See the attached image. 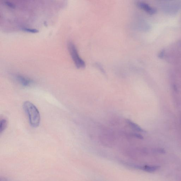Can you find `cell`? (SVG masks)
Instances as JSON below:
<instances>
[{
  "mask_svg": "<svg viewBox=\"0 0 181 181\" xmlns=\"http://www.w3.org/2000/svg\"><path fill=\"white\" fill-rule=\"evenodd\" d=\"M23 109L28 115L30 124L32 127L38 126L41 121V116L38 110L32 103L26 101L23 104Z\"/></svg>",
  "mask_w": 181,
  "mask_h": 181,
  "instance_id": "obj_1",
  "label": "cell"
},
{
  "mask_svg": "<svg viewBox=\"0 0 181 181\" xmlns=\"http://www.w3.org/2000/svg\"><path fill=\"white\" fill-rule=\"evenodd\" d=\"M68 48L70 56L75 66L77 68H83L85 67V63L80 57L76 46L72 41L68 43Z\"/></svg>",
  "mask_w": 181,
  "mask_h": 181,
  "instance_id": "obj_2",
  "label": "cell"
},
{
  "mask_svg": "<svg viewBox=\"0 0 181 181\" xmlns=\"http://www.w3.org/2000/svg\"><path fill=\"white\" fill-rule=\"evenodd\" d=\"M136 5L139 8L144 11L149 15H153L156 13L157 10L155 8L150 6L147 4L143 2H137Z\"/></svg>",
  "mask_w": 181,
  "mask_h": 181,
  "instance_id": "obj_3",
  "label": "cell"
},
{
  "mask_svg": "<svg viewBox=\"0 0 181 181\" xmlns=\"http://www.w3.org/2000/svg\"><path fill=\"white\" fill-rule=\"evenodd\" d=\"M16 78L20 84L23 86H29L33 83V81L32 80L21 75H16Z\"/></svg>",
  "mask_w": 181,
  "mask_h": 181,
  "instance_id": "obj_4",
  "label": "cell"
},
{
  "mask_svg": "<svg viewBox=\"0 0 181 181\" xmlns=\"http://www.w3.org/2000/svg\"><path fill=\"white\" fill-rule=\"evenodd\" d=\"M160 166H138V169L143 170L148 172H153L158 169Z\"/></svg>",
  "mask_w": 181,
  "mask_h": 181,
  "instance_id": "obj_5",
  "label": "cell"
},
{
  "mask_svg": "<svg viewBox=\"0 0 181 181\" xmlns=\"http://www.w3.org/2000/svg\"><path fill=\"white\" fill-rule=\"evenodd\" d=\"M126 122L129 125L130 127L134 130H135V131L140 132H145L146 131L145 130L141 128L138 125L136 124L135 123L132 122L131 120L127 119V120H126Z\"/></svg>",
  "mask_w": 181,
  "mask_h": 181,
  "instance_id": "obj_6",
  "label": "cell"
},
{
  "mask_svg": "<svg viewBox=\"0 0 181 181\" xmlns=\"http://www.w3.org/2000/svg\"><path fill=\"white\" fill-rule=\"evenodd\" d=\"M7 121L5 119H2L1 121V124H0V131L1 133H2L4 131L7 127Z\"/></svg>",
  "mask_w": 181,
  "mask_h": 181,
  "instance_id": "obj_7",
  "label": "cell"
},
{
  "mask_svg": "<svg viewBox=\"0 0 181 181\" xmlns=\"http://www.w3.org/2000/svg\"><path fill=\"white\" fill-rule=\"evenodd\" d=\"M23 31L30 33H36L39 32V30L35 29H31L27 28H21Z\"/></svg>",
  "mask_w": 181,
  "mask_h": 181,
  "instance_id": "obj_8",
  "label": "cell"
},
{
  "mask_svg": "<svg viewBox=\"0 0 181 181\" xmlns=\"http://www.w3.org/2000/svg\"><path fill=\"white\" fill-rule=\"evenodd\" d=\"M4 4L5 5L9 8L12 9H15L16 8V6L14 3L9 1H5Z\"/></svg>",
  "mask_w": 181,
  "mask_h": 181,
  "instance_id": "obj_9",
  "label": "cell"
},
{
  "mask_svg": "<svg viewBox=\"0 0 181 181\" xmlns=\"http://www.w3.org/2000/svg\"><path fill=\"white\" fill-rule=\"evenodd\" d=\"M164 53H165V51L162 50L160 52L158 55V57L160 59H162L164 56Z\"/></svg>",
  "mask_w": 181,
  "mask_h": 181,
  "instance_id": "obj_10",
  "label": "cell"
}]
</instances>
